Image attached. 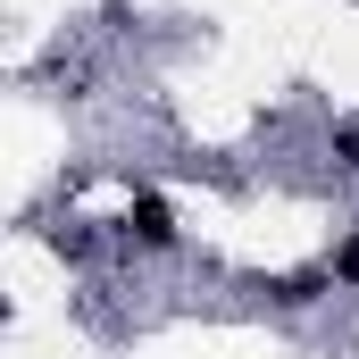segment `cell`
<instances>
[{"label": "cell", "instance_id": "4", "mask_svg": "<svg viewBox=\"0 0 359 359\" xmlns=\"http://www.w3.org/2000/svg\"><path fill=\"white\" fill-rule=\"evenodd\" d=\"M334 159H343V168H359V126H334Z\"/></svg>", "mask_w": 359, "mask_h": 359}, {"label": "cell", "instance_id": "2", "mask_svg": "<svg viewBox=\"0 0 359 359\" xmlns=\"http://www.w3.org/2000/svg\"><path fill=\"white\" fill-rule=\"evenodd\" d=\"M259 292H268L276 309H309V301H326V292H334V268H284V276H268Z\"/></svg>", "mask_w": 359, "mask_h": 359}, {"label": "cell", "instance_id": "1", "mask_svg": "<svg viewBox=\"0 0 359 359\" xmlns=\"http://www.w3.org/2000/svg\"><path fill=\"white\" fill-rule=\"evenodd\" d=\"M117 226H126L134 251H176V209H168V192H134Z\"/></svg>", "mask_w": 359, "mask_h": 359}, {"label": "cell", "instance_id": "3", "mask_svg": "<svg viewBox=\"0 0 359 359\" xmlns=\"http://www.w3.org/2000/svg\"><path fill=\"white\" fill-rule=\"evenodd\" d=\"M334 284H359V234L343 243V251H334Z\"/></svg>", "mask_w": 359, "mask_h": 359}]
</instances>
